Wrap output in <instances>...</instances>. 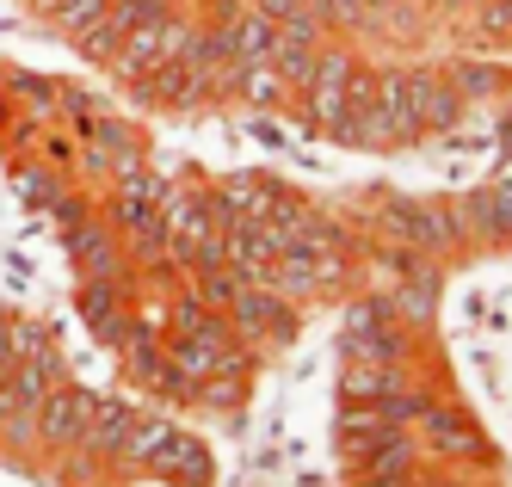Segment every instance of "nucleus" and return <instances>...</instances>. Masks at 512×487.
Listing matches in <instances>:
<instances>
[{
    "instance_id": "1",
    "label": "nucleus",
    "mask_w": 512,
    "mask_h": 487,
    "mask_svg": "<svg viewBox=\"0 0 512 487\" xmlns=\"http://www.w3.org/2000/svg\"><path fill=\"white\" fill-rule=\"evenodd\" d=\"M62 50L155 111H290L278 31L247 0H13Z\"/></svg>"
},
{
    "instance_id": "3",
    "label": "nucleus",
    "mask_w": 512,
    "mask_h": 487,
    "mask_svg": "<svg viewBox=\"0 0 512 487\" xmlns=\"http://www.w3.org/2000/svg\"><path fill=\"white\" fill-rule=\"evenodd\" d=\"M506 7H512V0H506Z\"/></svg>"
},
{
    "instance_id": "2",
    "label": "nucleus",
    "mask_w": 512,
    "mask_h": 487,
    "mask_svg": "<svg viewBox=\"0 0 512 487\" xmlns=\"http://www.w3.org/2000/svg\"><path fill=\"white\" fill-rule=\"evenodd\" d=\"M247 7L260 13V19H272L278 31H284V25H315V19H321V0H247Z\"/></svg>"
}]
</instances>
